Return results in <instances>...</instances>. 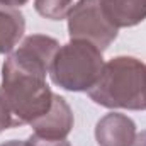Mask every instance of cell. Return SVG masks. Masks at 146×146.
I'll list each match as a JSON object with an SVG mask.
<instances>
[{"label":"cell","mask_w":146,"mask_h":146,"mask_svg":"<svg viewBox=\"0 0 146 146\" xmlns=\"http://www.w3.org/2000/svg\"><path fill=\"white\" fill-rule=\"evenodd\" d=\"M73 110L61 95H53L51 109L44 115L34 119L29 126L34 129V134L46 139H66L73 129Z\"/></svg>","instance_id":"5"},{"label":"cell","mask_w":146,"mask_h":146,"mask_svg":"<svg viewBox=\"0 0 146 146\" xmlns=\"http://www.w3.org/2000/svg\"><path fill=\"white\" fill-rule=\"evenodd\" d=\"M48 72L10 54L2 68L0 94L14 117V127L31 124L51 109L53 92L46 83Z\"/></svg>","instance_id":"1"},{"label":"cell","mask_w":146,"mask_h":146,"mask_svg":"<svg viewBox=\"0 0 146 146\" xmlns=\"http://www.w3.org/2000/svg\"><path fill=\"white\" fill-rule=\"evenodd\" d=\"M0 146H27L26 141H17V139H12V141H5L2 143Z\"/></svg>","instance_id":"14"},{"label":"cell","mask_w":146,"mask_h":146,"mask_svg":"<svg viewBox=\"0 0 146 146\" xmlns=\"http://www.w3.org/2000/svg\"><path fill=\"white\" fill-rule=\"evenodd\" d=\"M26 31L24 14L9 5L0 3V53L7 54L19 44Z\"/></svg>","instance_id":"8"},{"label":"cell","mask_w":146,"mask_h":146,"mask_svg":"<svg viewBox=\"0 0 146 146\" xmlns=\"http://www.w3.org/2000/svg\"><path fill=\"white\" fill-rule=\"evenodd\" d=\"M87 94L107 109L146 110V65L133 56H115L104 63Z\"/></svg>","instance_id":"2"},{"label":"cell","mask_w":146,"mask_h":146,"mask_svg":"<svg viewBox=\"0 0 146 146\" xmlns=\"http://www.w3.org/2000/svg\"><path fill=\"white\" fill-rule=\"evenodd\" d=\"M27 146H70L66 139H46V138H39L36 134L27 138Z\"/></svg>","instance_id":"11"},{"label":"cell","mask_w":146,"mask_h":146,"mask_svg":"<svg viewBox=\"0 0 146 146\" xmlns=\"http://www.w3.org/2000/svg\"><path fill=\"white\" fill-rule=\"evenodd\" d=\"M73 0H34L36 12L49 21H61L68 15Z\"/></svg>","instance_id":"9"},{"label":"cell","mask_w":146,"mask_h":146,"mask_svg":"<svg viewBox=\"0 0 146 146\" xmlns=\"http://www.w3.org/2000/svg\"><path fill=\"white\" fill-rule=\"evenodd\" d=\"M102 10L119 27H133L146 19V0H100Z\"/></svg>","instance_id":"7"},{"label":"cell","mask_w":146,"mask_h":146,"mask_svg":"<svg viewBox=\"0 0 146 146\" xmlns=\"http://www.w3.org/2000/svg\"><path fill=\"white\" fill-rule=\"evenodd\" d=\"M68 34L73 41H87L106 51L117 37V27L107 19L100 0H78L68 12Z\"/></svg>","instance_id":"4"},{"label":"cell","mask_w":146,"mask_h":146,"mask_svg":"<svg viewBox=\"0 0 146 146\" xmlns=\"http://www.w3.org/2000/svg\"><path fill=\"white\" fill-rule=\"evenodd\" d=\"M29 0H0V3L2 5H9V7H22V5H26Z\"/></svg>","instance_id":"12"},{"label":"cell","mask_w":146,"mask_h":146,"mask_svg":"<svg viewBox=\"0 0 146 146\" xmlns=\"http://www.w3.org/2000/svg\"><path fill=\"white\" fill-rule=\"evenodd\" d=\"M133 146H146V131H141L139 134H136Z\"/></svg>","instance_id":"13"},{"label":"cell","mask_w":146,"mask_h":146,"mask_svg":"<svg viewBox=\"0 0 146 146\" xmlns=\"http://www.w3.org/2000/svg\"><path fill=\"white\" fill-rule=\"evenodd\" d=\"M95 139L99 146H133L136 139V124L124 114H106L95 126Z\"/></svg>","instance_id":"6"},{"label":"cell","mask_w":146,"mask_h":146,"mask_svg":"<svg viewBox=\"0 0 146 146\" xmlns=\"http://www.w3.org/2000/svg\"><path fill=\"white\" fill-rule=\"evenodd\" d=\"M9 127H14V117H12L10 107L7 106L3 95L0 94V133H3Z\"/></svg>","instance_id":"10"},{"label":"cell","mask_w":146,"mask_h":146,"mask_svg":"<svg viewBox=\"0 0 146 146\" xmlns=\"http://www.w3.org/2000/svg\"><path fill=\"white\" fill-rule=\"evenodd\" d=\"M104 68L102 51L87 41H70L60 46L49 75L54 85L68 92H87Z\"/></svg>","instance_id":"3"}]
</instances>
